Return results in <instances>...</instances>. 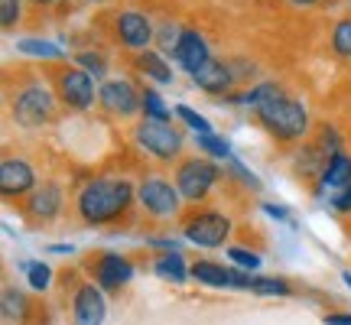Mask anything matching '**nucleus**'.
<instances>
[{
    "label": "nucleus",
    "instance_id": "29",
    "mask_svg": "<svg viewBox=\"0 0 351 325\" xmlns=\"http://www.w3.org/2000/svg\"><path fill=\"white\" fill-rule=\"evenodd\" d=\"M332 52L351 62V16H341L339 23L332 26Z\"/></svg>",
    "mask_w": 351,
    "mask_h": 325
},
{
    "label": "nucleus",
    "instance_id": "11",
    "mask_svg": "<svg viewBox=\"0 0 351 325\" xmlns=\"http://www.w3.org/2000/svg\"><path fill=\"white\" fill-rule=\"evenodd\" d=\"M104 319H108L104 289L95 280L75 287V293H72V325H104Z\"/></svg>",
    "mask_w": 351,
    "mask_h": 325
},
{
    "label": "nucleus",
    "instance_id": "33",
    "mask_svg": "<svg viewBox=\"0 0 351 325\" xmlns=\"http://www.w3.org/2000/svg\"><path fill=\"white\" fill-rule=\"evenodd\" d=\"M228 169H231V173L238 176V179H241V182H244L247 189H251V192H257V189H261V179H257V176H254L251 169H244L238 156H231V160H228Z\"/></svg>",
    "mask_w": 351,
    "mask_h": 325
},
{
    "label": "nucleus",
    "instance_id": "15",
    "mask_svg": "<svg viewBox=\"0 0 351 325\" xmlns=\"http://www.w3.org/2000/svg\"><path fill=\"white\" fill-rule=\"evenodd\" d=\"M173 59L182 72L192 75V72H199L202 65L212 59V52H208V43H205V36L199 29H182V36H179V43L173 49Z\"/></svg>",
    "mask_w": 351,
    "mask_h": 325
},
{
    "label": "nucleus",
    "instance_id": "38",
    "mask_svg": "<svg viewBox=\"0 0 351 325\" xmlns=\"http://www.w3.org/2000/svg\"><path fill=\"white\" fill-rule=\"evenodd\" d=\"M326 325H351V313H326Z\"/></svg>",
    "mask_w": 351,
    "mask_h": 325
},
{
    "label": "nucleus",
    "instance_id": "21",
    "mask_svg": "<svg viewBox=\"0 0 351 325\" xmlns=\"http://www.w3.org/2000/svg\"><path fill=\"white\" fill-rule=\"evenodd\" d=\"M280 95H287V91H283V85H276V82H261V85L244 88V91H238V95H228V101H231V104H247V108H254V111H257L261 104L280 98Z\"/></svg>",
    "mask_w": 351,
    "mask_h": 325
},
{
    "label": "nucleus",
    "instance_id": "1",
    "mask_svg": "<svg viewBox=\"0 0 351 325\" xmlns=\"http://www.w3.org/2000/svg\"><path fill=\"white\" fill-rule=\"evenodd\" d=\"M134 199H137V186L127 179H91L78 189L75 212L85 225L104 228L114 225L117 218H124Z\"/></svg>",
    "mask_w": 351,
    "mask_h": 325
},
{
    "label": "nucleus",
    "instance_id": "35",
    "mask_svg": "<svg viewBox=\"0 0 351 325\" xmlns=\"http://www.w3.org/2000/svg\"><path fill=\"white\" fill-rule=\"evenodd\" d=\"M332 208H335V212H341V215H351V186H345V189H339V192H335Z\"/></svg>",
    "mask_w": 351,
    "mask_h": 325
},
{
    "label": "nucleus",
    "instance_id": "9",
    "mask_svg": "<svg viewBox=\"0 0 351 325\" xmlns=\"http://www.w3.org/2000/svg\"><path fill=\"white\" fill-rule=\"evenodd\" d=\"M137 274V267L130 257L124 254H117V250H101L98 257L91 261V276H95V283H98L104 293H117V289H124L130 280Z\"/></svg>",
    "mask_w": 351,
    "mask_h": 325
},
{
    "label": "nucleus",
    "instance_id": "16",
    "mask_svg": "<svg viewBox=\"0 0 351 325\" xmlns=\"http://www.w3.org/2000/svg\"><path fill=\"white\" fill-rule=\"evenodd\" d=\"M62 212V186L59 182H43L26 195V215L33 221H56Z\"/></svg>",
    "mask_w": 351,
    "mask_h": 325
},
{
    "label": "nucleus",
    "instance_id": "5",
    "mask_svg": "<svg viewBox=\"0 0 351 325\" xmlns=\"http://www.w3.org/2000/svg\"><path fill=\"white\" fill-rule=\"evenodd\" d=\"M134 140H137V147L147 156L160 162H173L179 153H182V130L173 127L169 121H140L137 130H134Z\"/></svg>",
    "mask_w": 351,
    "mask_h": 325
},
{
    "label": "nucleus",
    "instance_id": "10",
    "mask_svg": "<svg viewBox=\"0 0 351 325\" xmlns=\"http://www.w3.org/2000/svg\"><path fill=\"white\" fill-rule=\"evenodd\" d=\"M140 101L143 95L127 78H104L98 85V104L111 117H134L140 111Z\"/></svg>",
    "mask_w": 351,
    "mask_h": 325
},
{
    "label": "nucleus",
    "instance_id": "39",
    "mask_svg": "<svg viewBox=\"0 0 351 325\" xmlns=\"http://www.w3.org/2000/svg\"><path fill=\"white\" fill-rule=\"evenodd\" d=\"M52 254H72V250H75V248H72V244H52Z\"/></svg>",
    "mask_w": 351,
    "mask_h": 325
},
{
    "label": "nucleus",
    "instance_id": "41",
    "mask_svg": "<svg viewBox=\"0 0 351 325\" xmlns=\"http://www.w3.org/2000/svg\"><path fill=\"white\" fill-rule=\"evenodd\" d=\"M29 3H36V7H49V3H56V0H29Z\"/></svg>",
    "mask_w": 351,
    "mask_h": 325
},
{
    "label": "nucleus",
    "instance_id": "22",
    "mask_svg": "<svg viewBox=\"0 0 351 325\" xmlns=\"http://www.w3.org/2000/svg\"><path fill=\"white\" fill-rule=\"evenodd\" d=\"M0 313H3V319H7V322L23 325L26 319H29V300H26L23 289L3 287V293H0Z\"/></svg>",
    "mask_w": 351,
    "mask_h": 325
},
{
    "label": "nucleus",
    "instance_id": "25",
    "mask_svg": "<svg viewBox=\"0 0 351 325\" xmlns=\"http://www.w3.org/2000/svg\"><path fill=\"white\" fill-rule=\"evenodd\" d=\"M20 270H23L26 283H29L33 293H46V289L52 287V267L46 261H23Z\"/></svg>",
    "mask_w": 351,
    "mask_h": 325
},
{
    "label": "nucleus",
    "instance_id": "40",
    "mask_svg": "<svg viewBox=\"0 0 351 325\" xmlns=\"http://www.w3.org/2000/svg\"><path fill=\"white\" fill-rule=\"evenodd\" d=\"M296 7H313V3H319V0H293Z\"/></svg>",
    "mask_w": 351,
    "mask_h": 325
},
{
    "label": "nucleus",
    "instance_id": "34",
    "mask_svg": "<svg viewBox=\"0 0 351 325\" xmlns=\"http://www.w3.org/2000/svg\"><path fill=\"white\" fill-rule=\"evenodd\" d=\"M156 36H160V46H163V52H169V56H173L176 43H179V36H182V29H179V26H173V23H163L160 29H156Z\"/></svg>",
    "mask_w": 351,
    "mask_h": 325
},
{
    "label": "nucleus",
    "instance_id": "17",
    "mask_svg": "<svg viewBox=\"0 0 351 325\" xmlns=\"http://www.w3.org/2000/svg\"><path fill=\"white\" fill-rule=\"evenodd\" d=\"M153 274L173 287H182L186 280H192V263L182 257V250H166L153 261Z\"/></svg>",
    "mask_w": 351,
    "mask_h": 325
},
{
    "label": "nucleus",
    "instance_id": "37",
    "mask_svg": "<svg viewBox=\"0 0 351 325\" xmlns=\"http://www.w3.org/2000/svg\"><path fill=\"white\" fill-rule=\"evenodd\" d=\"M153 248H160L166 254V250H182V241H176V238H150Z\"/></svg>",
    "mask_w": 351,
    "mask_h": 325
},
{
    "label": "nucleus",
    "instance_id": "42",
    "mask_svg": "<svg viewBox=\"0 0 351 325\" xmlns=\"http://www.w3.org/2000/svg\"><path fill=\"white\" fill-rule=\"evenodd\" d=\"M69 3V0H65ZM75 3H85V7H95V3H101V0H75Z\"/></svg>",
    "mask_w": 351,
    "mask_h": 325
},
{
    "label": "nucleus",
    "instance_id": "19",
    "mask_svg": "<svg viewBox=\"0 0 351 325\" xmlns=\"http://www.w3.org/2000/svg\"><path fill=\"white\" fill-rule=\"evenodd\" d=\"M134 65L140 69V75H147L150 82H156V85H173L176 75H173V65L166 62L163 52L156 49H143L134 56Z\"/></svg>",
    "mask_w": 351,
    "mask_h": 325
},
{
    "label": "nucleus",
    "instance_id": "4",
    "mask_svg": "<svg viewBox=\"0 0 351 325\" xmlns=\"http://www.w3.org/2000/svg\"><path fill=\"white\" fill-rule=\"evenodd\" d=\"M221 179V166L212 156H192V160H182L176 166V189L182 202H202L208 199V192L218 186Z\"/></svg>",
    "mask_w": 351,
    "mask_h": 325
},
{
    "label": "nucleus",
    "instance_id": "27",
    "mask_svg": "<svg viewBox=\"0 0 351 325\" xmlns=\"http://www.w3.org/2000/svg\"><path fill=\"white\" fill-rule=\"evenodd\" d=\"M195 140H199V150L205 153V156H212V160H231L234 153H231V143H228L221 134H215V130H208V134H195Z\"/></svg>",
    "mask_w": 351,
    "mask_h": 325
},
{
    "label": "nucleus",
    "instance_id": "20",
    "mask_svg": "<svg viewBox=\"0 0 351 325\" xmlns=\"http://www.w3.org/2000/svg\"><path fill=\"white\" fill-rule=\"evenodd\" d=\"M345 186H351V156L348 153H335V156H328L326 169L319 176V189L322 192H339Z\"/></svg>",
    "mask_w": 351,
    "mask_h": 325
},
{
    "label": "nucleus",
    "instance_id": "30",
    "mask_svg": "<svg viewBox=\"0 0 351 325\" xmlns=\"http://www.w3.org/2000/svg\"><path fill=\"white\" fill-rule=\"evenodd\" d=\"M75 65H78V69H85L88 75H95L98 82H104V78H108V56H104V52H95V49L78 52Z\"/></svg>",
    "mask_w": 351,
    "mask_h": 325
},
{
    "label": "nucleus",
    "instance_id": "3",
    "mask_svg": "<svg viewBox=\"0 0 351 325\" xmlns=\"http://www.w3.org/2000/svg\"><path fill=\"white\" fill-rule=\"evenodd\" d=\"M56 104H59V98L46 85H26L10 101V117L26 130H36V127H46L56 121Z\"/></svg>",
    "mask_w": 351,
    "mask_h": 325
},
{
    "label": "nucleus",
    "instance_id": "6",
    "mask_svg": "<svg viewBox=\"0 0 351 325\" xmlns=\"http://www.w3.org/2000/svg\"><path fill=\"white\" fill-rule=\"evenodd\" d=\"M182 238L189 244H195L202 250H218L228 248V238H231V218L218 208H205V212L192 215L186 225H182Z\"/></svg>",
    "mask_w": 351,
    "mask_h": 325
},
{
    "label": "nucleus",
    "instance_id": "18",
    "mask_svg": "<svg viewBox=\"0 0 351 325\" xmlns=\"http://www.w3.org/2000/svg\"><path fill=\"white\" fill-rule=\"evenodd\" d=\"M192 280L199 287L234 289V267H225V263H218V261H195L192 263Z\"/></svg>",
    "mask_w": 351,
    "mask_h": 325
},
{
    "label": "nucleus",
    "instance_id": "36",
    "mask_svg": "<svg viewBox=\"0 0 351 325\" xmlns=\"http://www.w3.org/2000/svg\"><path fill=\"white\" fill-rule=\"evenodd\" d=\"M263 212L270 215L274 221H289V225H293V218H289V208H287V205H276V202H263Z\"/></svg>",
    "mask_w": 351,
    "mask_h": 325
},
{
    "label": "nucleus",
    "instance_id": "8",
    "mask_svg": "<svg viewBox=\"0 0 351 325\" xmlns=\"http://www.w3.org/2000/svg\"><path fill=\"white\" fill-rule=\"evenodd\" d=\"M95 82L98 78L88 75L78 65H65L56 75V98L69 111H88L95 104Z\"/></svg>",
    "mask_w": 351,
    "mask_h": 325
},
{
    "label": "nucleus",
    "instance_id": "26",
    "mask_svg": "<svg viewBox=\"0 0 351 325\" xmlns=\"http://www.w3.org/2000/svg\"><path fill=\"white\" fill-rule=\"evenodd\" d=\"M140 114H143L147 121H173L176 111H169V104L163 101L160 91L147 88V91H143V101H140Z\"/></svg>",
    "mask_w": 351,
    "mask_h": 325
},
{
    "label": "nucleus",
    "instance_id": "7",
    "mask_svg": "<svg viewBox=\"0 0 351 325\" xmlns=\"http://www.w3.org/2000/svg\"><path fill=\"white\" fill-rule=\"evenodd\" d=\"M137 202H140V208L147 215H153V218H176L179 208H182V195H179L176 182L163 179V176H147V179H140Z\"/></svg>",
    "mask_w": 351,
    "mask_h": 325
},
{
    "label": "nucleus",
    "instance_id": "2",
    "mask_svg": "<svg viewBox=\"0 0 351 325\" xmlns=\"http://www.w3.org/2000/svg\"><path fill=\"white\" fill-rule=\"evenodd\" d=\"M254 117L280 143H296V140H302L309 134V111H306V104L289 98V95H280V98L261 104L254 111Z\"/></svg>",
    "mask_w": 351,
    "mask_h": 325
},
{
    "label": "nucleus",
    "instance_id": "32",
    "mask_svg": "<svg viewBox=\"0 0 351 325\" xmlns=\"http://www.w3.org/2000/svg\"><path fill=\"white\" fill-rule=\"evenodd\" d=\"M20 16H23V0H0V23H3L7 33L16 29Z\"/></svg>",
    "mask_w": 351,
    "mask_h": 325
},
{
    "label": "nucleus",
    "instance_id": "14",
    "mask_svg": "<svg viewBox=\"0 0 351 325\" xmlns=\"http://www.w3.org/2000/svg\"><path fill=\"white\" fill-rule=\"evenodd\" d=\"M192 85L202 88L205 95H221V98H228L231 88L238 85V78H234V72H231V62H221V59H215L212 56L199 72H192Z\"/></svg>",
    "mask_w": 351,
    "mask_h": 325
},
{
    "label": "nucleus",
    "instance_id": "31",
    "mask_svg": "<svg viewBox=\"0 0 351 325\" xmlns=\"http://www.w3.org/2000/svg\"><path fill=\"white\" fill-rule=\"evenodd\" d=\"M173 111H176V117H179L186 127H192L195 134H208V130H212V124H208V121H205L195 108H189V104H176Z\"/></svg>",
    "mask_w": 351,
    "mask_h": 325
},
{
    "label": "nucleus",
    "instance_id": "28",
    "mask_svg": "<svg viewBox=\"0 0 351 325\" xmlns=\"http://www.w3.org/2000/svg\"><path fill=\"white\" fill-rule=\"evenodd\" d=\"M225 257L231 267H238V270H247V274H257L263 267V257L257 250H247V248H234V244H228L225 248Z\"/></svg>",
    "mask_w": 351,
    "mask_h": 325
},
{
    "label": "nucleus",
    "instance_id": "24",
    "mask_svg": "<svg viewBox=\"0 0 351 325\" xmlns=\"http://www.w3.org/2000/svg\"><path fill=\"white\" fill-rule=\"evenodd\" d=\"M16 52H23V56H33V59H46V62H56V59H62V46L59 43H49V39H16Z\"/></svg>",
    "mask_w": 351,
    "mask_h": 325
},
{
    "label": "nucleus",
    "instance_id": "43",
    "mask_svg": "<svg viewBox=\"0 0 351 325\" xmlns=\"http://www.w3.org/2000/svg\"><path fill=\"white\" fill-rule=\"evenodd\" d=\"M341 280H345V287H351V274H348V270L341 274Z\"/></svg>",
    "mask_w": 351,
    "mask_h": 325
},
{
    "label": "nucleus",
    "instance_id": "13",
    "mask_svg": "<svg viewBox=\"0 0 351 325\" xmlns=\"http://www.w3.org/2000/svg\"><path fill=\"white\" fill-rule=\"evenodd\" d=\"M36 186V173L23 156H3V162H0V192H3V199H23Z\"/></svg>",
    "mask_w": 351,
    "mask_h": 325
},
{
    "label": "nucleus",
    "instance_id": "23",
    "mask_svg": "<svg viewBox=\"0 0 351 325\" xmlns=\"http://www.w3.org/2000/svg\"><path fill=\"white\" fill-rule=\"evenodd\" d=\"M247 293H257V296H280V300H287V296H293V287H289L283 276L251 274V280H247Z\"/></svg>",
    "mask_w": 351,
    "mask_h": 325
},
{
    "label": "nucleus",
    "instance_id": "12",
    "mask_svg": "<svg viewBox=\"0 0 351 325\" xmlns=\"http://www.w3.org/2000/svg\"><path fill=\"white\" fill-rule=\"evenodd\" d=\"M114 39L124 46V49H134V52H143L150 49V43L156 39V26L137 10H124L117 13L114 20Z\"/></svg>",
    "mask_w": 351,
    "mask_h": 325
}]
</instances>
